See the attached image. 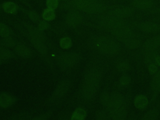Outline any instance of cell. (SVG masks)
Listing matches in <instances>:
<instances>
[{
	"label": "cell",
	"instance_id": "obj_17",
	"mask_svg": "<svg viewBox=\"0 0 160 120\" xmlns=\"http://www.w3.org/2000/svg\"><path fill=\"white\" fill-rule=\"evenodd\" d=\"M134 107L139 109L143 111L147 108L149 104L148 98L142 94H138L135 96L133 101Z\"/></svg>",
	"mask_w": 160,
	"mask_h": 120
},
{
	"label": "cell",
	"instance_id": "obj_41",
	"mask_svg": "<svg viewBox=\"0 0 160 120\" xmlns=\"http://www.w3.org/2000/svg\"><path fill=\"white\" fill-rule=\"evenodd\" d=\"M128 120H137L136 118H131L130 119H129Z\"/></svg>",
	"mask_w": 160,
	"mask_h": 120
},
{
	"label": "cell",
	"instance_id": "obj_35",
	"mask_svg": "<svg viewBox=\"0 0 160 120\" xmlns=\"http://www.w3.org/2000/svg\"><path fill=\"white\" fill-rule=\"evenodd\" d=\"M49 26H50V24H49V22H48V21L42 19V20H41V21L38 23V26H37V28H38L39 30H41V31H44L47 30L48 29H49Z\"/></svg>",
	"mask_w": 160,
	"mask_h": 120
},
{
	"label": "cell",
	"instance_id": "obj_45",
	"mask_svg": "<svg viewBox=\"0 0 160 120\" xmlns=\"http://www.w3.org/2000/svg\"><path fill=\"white\" fill-rule=\"evenodd\" d=\"M1 7L0 6V11H1Z\"/></svg>",
	"mask_w": 160,
	"mask_h": 120
},
{
	"label": "cell",
	"instance_id": "obj_27",
	"mask_svg": "<svg viewBox=\"0 0 160 120\" xmlns=\"http://www.w3.org/2000/svg\"><path fill=\"white\" fill-rule=\"evenodd\" d=\"M17 42L16 40L13 38V37H8V38H2L0 40V46H2L3 47L7 48H14L16 46Z\"/></svg>",
	"mask_w": 160,
	"mask_h": 120
},
{
	"label": "cell",
	"instance_id": "obj_28",
	"mask_svg": "<svg viewBox=\"0 0 160 120\" xmlns=\"http://www.w3.org/2000/svg\"><path fill=\"white\" fill-rule=\"evenodd\" d=\"M110 98H111V94L107 91H104L101 92L100 96V101L101 104L107 109V108L109 106V102H110Z\"/></svg>",
	"mask_w": 160,
	"mask_h": 120
},
{
	"label": "cell",
	"instance_id": "obj_5",
	"mask_svg": "<svg viewBox=\"0 0 160 120\" xmlns=\"http://www.w3.org/2000/svg\"><path fill=\"white\" fill-rule=\"evenodd\" d=\"M72 6L78 10L89 14L101 13L107 9L106 4L98 0H74Z\"/></svg>",
	"mask_w": 160,
	"mask_h": 120
},
{
	"label": "cell",
	"instance_id": "obj_37",
	"mask_svg": "<svg viewBox=\"0 0 160 120\" xmlns=\"http://www.w3.org/2000/svg\"><path fill=\"white\" fill-rule=\"evenodd\" d=\"M50 116H51V112L48 111L38 116H36L30 120H47L50 117Z\"/></svg>",
	"mask_w": 160,
	"mask_h": 120
},
{
	"label": "cell",
	"instance_id": "obj_36",
	"mask_svg": "<svg viewBox=\"0 0 160 120\" xmlns=\"http://www.w3.org/2000/svg\"><path fill=\"white\" fill-rule=\"evenodd\" d=\"M148 71L149 72L152 74L154 75L155 73H156L158 71V66L154 62H151V64H148Z\"/></svg>",
	"mask_w": 160,
	"mask_h": 120
},
{
	"label": "cell",
	"instance_id": "obj_10",
	"mask_svg": "<svg viewBox=\"0 0 160 120\" xmlns=\"http://www.w3.org/2000/svg\"><path fill=\"white\" fill-rule=\"evenodd\" d=\"M64 20L66 25L71 28H76L82 23L83 18L79 11H71L66 15Z\"/></svg>",
	"mask_w": 160,
	"mask_h": 120
},
{
	"label": "cell",
	"instance_id": "obj_19",
	"mask_svg": "<svg viewBox=\"0 0 160 120\" xmlns=\"http://www.w3.org/2000/svg\"><path fill=\"white\" fill-rule=\"evenodd\" d=\"M87 114V110L84 108L79 106L74 110L70 117V120H85Z\"/></svg>",
	"mask_w": 160,
	"mask_h": 120
},
{
	"label": "cell",
	"instance_id": "obj_33",
	"mask_svg": "<svg viewBox=\"0 0 160 120\" xmlns=\"http://www.w3.org/2000/svg\"><path fill=\"white\" fill-rule=\"evenodd\" d=\"M131 82V77L126 73H124L119 78V83L121 86H127Z\"/></svg>",
	"mask_w": 160,
	"mask_h": 120
},
{
	"label": "cell",
	"instance_id": "obj_24",
	"mask_svg": "<svg viewBox=\"0 0 160 120\" xmlns=\"http://www.w3.org/2000/svg\"><path fill=\"white\" fill-rule=\"evenodd\" d=\"M14 32L11 28L2 22H0V37L2 38L12 37Z\"/></svg>",
	"mask_w": 160,
	"mask_h": 120
},
{
	"label": "cell",
	"instance_id": "obj_18",
	"mask_svg": "<svg viewBox=\"0 0 160 120\" xmlns=\"http://www.w3.org/2000/svg\"><path fill=\"white\" fill-rule=\"evenodd\" d=\"M150 88L152 96H156L160 92V69L152 75L150 82Z\"/></svg>",
	"mask_w": 160,
	"mask_h": 120
},
{
	"label": "cell",
	"instance_id": "obj_15",
	"mask_svg": "<svg viewBox=\"0 0 160 120\" xmlns=\"http://www.w3.org/2000/svg\"><path fill=\"white\" fill-rule=\"evenodd\" d=\"M14 52L16 55L22 58H29L31 57L32 54L31 49L21 42L16 43L14 48Z\"/></svg>",
	"mask_w": 160,
	"mask_h": 120
},
{
	"label": "cell",
	"instance_id": "obj_2",
	"mask_svg": "<svg viewBox=\"0 0 160 120\" xmlns=\"http://www.w3.org/2000/svg\"><path fill=\"white\" fill-rule=\"evenodd\" d=\"M106 109L110 114V120H126L128 109L125 97L118 92L111 93L110 102Z\"/></svg>",
	"mask_w": 160,
	"mask_h": 120
},
{
	"label": "cell",
	"instance_id": "obj_34",
	"mask_svg": "<svg viewBox=\"0 0 160 120\" xmlns=\"http://www.w3.org/2000/svg\"><path fill=\"white\" fill-rule=\"evenodd\" d=\"M59 0H46V6L48 8L55 10L59 6Z\"/></svg>",
	"mask_w": 160,
	"mask_h": 120
},
{
	"label": "cell",
	"instance_id": "obj_38",
	"mask_svg": "<svg viewBox=\"0 0 160 120\" xmlns=\"http://www.w3.org/2000/svg\"><path fill=\"white\" fill-rule=\"evenodd\" d=\"M28 118L27 114H24V113L18 114L14 117H12L11 120H25Z\"/></svg>",
	"mask_w": 160,
	"mask_h": 120
},
{
	"label": "cell",
	"instance_id": "obj_39",
	"mask_svg": "<svg viewBox=\"0 0 160 120\" xmlns=\"http://www.w3.org/2000/svg\"><path fill=\"white\" fill-rule=\"evenodd\" d=\"M154 62L158 65V66H160V55H158L155 59H154Z\"/></svg>",
	"mask_w": 160,
	"mask_h": 120
},
{
	"label": "cell",
	"instance_id": "obj_26",
	"mask_svg": "<svg viewBox=\"0 0 160 120\" xmlns=\"http://www.w3.org/2000/svg\"><path fill=\"white\" fill-rule=\"evenodd\" d=\"M41 17L44 21H46L48 22L51 21L56 18L55 11L46 8L43 10Z\"/></svg>",
	"mask_w": 160,
	"mask_h": 120
},
{
	"label": "cell",
	"instance_id": "obj_8",
	"mask_svg": "<svg viewBox=\"0 0 160 120\" xmlns=\"http://www.w3.org/2000/svg\"><path fill=\"white\" fill-rule=\"evenodd\" d=\"M115 39L124 42L133 38L134 31L128 24L119 27L110 32Z\"/></svg>",
	"mask_w": 160,
	"mask_h": 120
},
{
	"label": "cell",
	"instance_id": "obj_6",
	"mask_svg": "<svg viewBox=\"0 0 160 120\" xmlns=\"http://www.w3.org/2000/svg\"><path fill=\"white\" fill-rule=\"evenodd\" d=\"M81 57L76 52H68L61 54L58 59V64L61 69H67L78 65Z\"/></svg>",
	"mask_w": 160,
	"mask_h": 120
},
{
	"label": "cell",
	"instance_id": "obj_30",
	"mask_svg": "<svg viewBox=\"0 0 160 120\" xmlns=\"http://www.w3.org/2000/svg\"><path fill=\"white\" fill-rule=\"evenodd\" d=\"M96 120H110V114L107 109H102L97 111L96 114Z\"/></svg>",
	"mask_w": 160,
	"mask_h": 120
},
{
	"label": "cell",
	"instance_id": "obj_32",
	"mask_svg": "<svg viewBox=\"0 0 160 120\" xmlns=\"http://www.w3.org/2000/svg\"><path fill=\"white\" fill-rule=\"evenodd\" d=\"M28 16L29 19L34 23H38L41 19L39 14L33 10H30L28 12Z\"/></svg>",
	"mask_w": 160,
	"mask_h": 120
},
{
	"label": "cell",
	"instance_id": "obj_22",
	"mask_svg": "<svg viewBox=\"0 0 160 120\" xmlns=\"http://www.w3.org/2000/svg\"><path fill=\"white\" fill-rule=\"evenodd\" d=\"M124 47L129 50H134L141 46V42L139 39L137 38H131L129 39L124 42Z\"/></svg>",
	"mask_w": 160,
	"mask_h": 120
},
{
	"label": "cell",
	"instance_id": "obj_14",
	"mask_svg": "<svg viewBox=\"0 0 160 120\" xmlns=\"http://www.w3.org/2000/svg\"><path fill=\"white\" fill-rule=\"evenodd\" d=\"M16 102V98L6 92L0 93V108L6 109L13 106Z\"/></svg>",
	"mask_w": 160,
	"mask_h": 120
},
{
	"label": "cell",
	"instance_id": "obj_21",
	"mask_svg": "<svg viewBox=\"0 0 160 120\" xmlns=\"http://www.w3.org/2000/svg\"><path fill=\"white\" fill-rule=\"evenodd\" d=\"M14 57V52L9 48L0 46V59L2 61L9 60Z\"/></svg>",
	"mask_w": 160,
	"mask_h": 120
},
{
	"label": "cell",
	"instance_id": "obj_23",
	"mask_svg": "<svg viewBox=\"0 0 160 120\" xmlns=\"http://www.w3.org/2000/svg\"><path fill=\"white\" fill-rule=\"evenodd\" d=\"M159 116V111L156 108H152L147 111L141 118V120H158Z\"/></svg>",
	"mask_w": 160,
	"mask_h": 120
},
{
	"label": "cell",
	"instance_id": "obj_40",
	"mask_svg": "<svg viewBox=\"0 0 160 120\" xmlns=\"http://www.w3.org/2000/svg\"><path fill=\"white\" fill-rule=\"evenodd\" d=\"M61 120H70V119H68L66 118H62V119H61Z\"/></svg>",
	"mask_w": 160,
	"mask_h": 120
},
{
	"label": "cell",
	"instance_id": "obj_3",
	"mask_svg": "<svg viewBox=\"0 0 160 120\" xmlns=\"http://www.w3.org/2000/svg\"><path fill=\"white\" fill-rule=\"evenodd\" d=\"M92 44L99 52L107 56H116L121 51L120 46L115 39L104 35L96 36Z\"/></svg>",
	"mask_w": 160,
	"mask_h": 120
},
{
	"label": "cell",
	"instance_id": "obj_4",
	"mask_svg": "<svg viewBox=\"0 0 160 120\" xmlns=\"http://www.w3.org/2000/svg\"><path fill=\"white\" fill-rule=\"evenodd\" d=\"M26 28L28 38L33 47L40 54L46 56L48 51L44 42L45 37L43 31L39 30L37 27L32 26L30 24H26Z\"/></svg>",
	"mask_w": 160,
	"mask_h": 120
},
{
	"label": "cell",
	"instance_id": "obj_44",
	"mask_svg": "<svg viewBox=\"0 0 160 120\" xmlns=\"http://www.w3.org/2000/svg\"><path fill=\"white\" fill-rule=\"evenodd\" d=\"M59 1H68V0H59Z\"/></svg>",
	"mask_w": 160,
	"mask_h": 120
},
{
	"label": "cell",
	"instance_id": "obj_16",
	"mask_svg": "<svg viewBox=\"0 0 160 120\" xmlns=\"http://www.w3.org/2000/svg\"><path fill=\"white\" fill-rule=\"evenodd\" d=\"M154 5L152 0H132L131 6L133 9L139 11H148Z\"/></svg>",
	"mask_w": 160,
	"mask_h": 120
},
{
	"label": "cell",
	"instance_id": "obj_11",
	"mask_svg": "<svg viewBox=\"0 0 160 120\" xmlns=\"http://www.w3.org/2000/svg\"><path fill=\"white\" fill-rule=\"evenodd\" d=\"M70 82L68 79L61 81L55 88L52 97L53 99H59L64 97L69 91L70 88Z\"/></svg>",
	"mask_w": 160,
	"mask_h": 120
},
{
	"label": "cell",
	"instance_id": "obj_7",
	"mask_svg": "<svg viewBox=\"0 0 160 120\" xmlns=\"http://www.w3.org/2000/svg\"><path fill=\"white\" fill-rule=\"evenodd\" d=\"M99 24L102 29L111 32L119 27L126 25L127 23L124 19L107 16L100 20Z\"/></svg>",
	"mask_w": 160,
	"mask_h": 120
},
{
	"label": "cell",
	"instance_id": "obj_12",
	"mask_svg": "<svg viewBox=\"0 0 160 120\" xmlns=\"http://www.w3.org/2000/svg\"><path fill=\"white\" fill-rule=\"evenodd\" d=\"M138 29L144 33H156L160 31V24L152 21H143L138 24Z\"/></svg>",
	"mask_w": 160,
	"mask_h": 120
},
{
	"label": "cell",
	"instance_id": "obj_31",
	"mask_svg": "<svg viewBox=\"0 0 160 120\" xmlns=\"http://www.w3.org/2000/svg\"><path fill=\"white\" fill-rule=\"evenodd\" d=\"M158 55V51L153 52H148L144 53V61L146 64H149L151 62H154L156 57Z\"/></svg>",
	"mask_w": 160,
	"mask_h": 120
},
{
	"label": "cell",
	"instance_id": "obj_42",
	"mask_svg": "<svg viewBox=\"0 0 160 120\" xmlns=\"http://www.w3.org/2000/svg\"><path fill=\"white\" fill-rule=\"evenodd\" d=\"M159 49H160V36H159Z\"/></svg>",
	"mask_w": 160,
	"mask_h": 120
},
{
	"label": "cell",
	"instance_id": "obj_20",
	"mask_svg": "<svg viewBox=\"0 0 160 120\" xmlns=\"http://www.w3.org/2000/svg\"><path fill=\"white\" fill-rule=\"evenodd\" d=\"M1 8L5 12L9 14H16L19 10L18 4L12 1H6L3 2L1 5Z\"/></svg>",
	"mask_w": 160,
	"mask_h": 120
},
{
	"label": "cell",
	"instance_id": "obj_25",
	"mask_svg": "<svg viewBox=\"0 0 160 120\" xmlns=\"http://www.w3.org/2000/svg\"><path fill=\"white\" fill-rule=\"evenodd\" d=\"M59 44L61 49L64 50H68L72 46V41L69 36H65L59 39Z\"/></svg>",
	"mask_w": 160,
	"mask_h": 120
},
{
	"label": "cell",
	"instance_id": "obj_1",
	"mask_svg": "<svg viewBox=\"0 0 160 120\" xmlns=\"http://www.w3.org/2000/svg\"><path fill=\"white\" fill-rule=\"evenodd\" d=\"M102 80V72L97 68L88 69L83 77L81 89L82 98L86 101H90L95 98L100 89Z\"/></svg>",
	"mask_w": 160,
	"mask_h": 120
},
{
	"label": "cell",
	"instance_id": "obj_43",
	"mask_svg": "<svg viewBox=\"0 0 160 120\" xmlns=\"http://www.w3.org/2000/svg\"><path fill=\"white\" fill-rule=\"evenodd\" d=\"M2 62V61L0 59V64H1Z\"/></svg>",
	"mask_w": 160,
	"mask_h": 120
},
{
	"label": "cell",
	"instance_id": "obj_9",
	"mask_svg": "<svg viewBox=\"0 0 160 120\" xmlns=\"http://www.w3.org/2000/svg\"><path fill=\"white\" fill-rule=\"evenodd\" d=\"M134 14V9L129 6H122L114 8L108 13V16L114 17L119 19H122L129 18Z\"/></svg>",
	"mask_w": 160,
	"mask_h": 120
},
{
	"label": "cell",
	"instance_id": "obj_13",
	"mask_svg": "<svg viewBox=\"0 0 160 120\" xmlns=\"http://www.w3.org/2000/svg\"><path fill=\"white\" fill-rule=\"evenodd\" d=\"M159 48V36L152 37L147 39L142 45V50L146 53L157 51Z\"/></svg>",
	"mask_w": 160,
	"mask_h": 120
},
{
	"label": "cell",
	"instance_id": "obj_29",
	"mask_svg": "<svg viewBox=\"0 0 160 120\" xmlns=\"http://www.w3.org/2000/svg\"><path fill=\"white\" fill-rule=\"evenodd\" d=\"M130 68L129 63L126 60H122L119 61L116 64V69L120 72L126 73Z\"/></svg>",
	"mask_w": 160,
	"mask_h": 120
}]
</instances>
